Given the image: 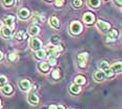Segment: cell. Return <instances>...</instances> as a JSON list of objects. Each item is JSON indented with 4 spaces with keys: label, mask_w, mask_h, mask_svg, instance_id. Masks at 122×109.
Segmentation results:
<instances>
[{
    "label": "cell",
    "mask_w": 122,
    "mask_h": 109,
    "mask_svg": "<svg viewBox=\"0 0 122 109\" xmlns=\"http://www.w3.org/2000/svg\"><path fill=\"white\" fill-rule=\"evenodd\" d=\"M84 27L80 22L78 21H72L70 23V27H69V30H70V33L72 35H78L80 32L82 31Z\"/></svg>",
    "instance_id": "obj_1"
},
{
    "label": "cell",
    "mask_w": 122,
    "mask_h": 109,
    "mask_svg": "<svg viewBox=\"0 0 122 109\" xmlns=\"http://www.w3.org/2000/svg\"><path fill=\"white\" fill-rule=\"evenodd\" d=\"M29 47H30V49L34 50V51H38V50L42 49L43 43H42V41H41L40 38H35V36H31L30 40H29Z\"/></svg>",
    "instance_id": "obj_2"
},
{
    "label": "cell",
    "mask_w": 122,
    "mask_h": 109,
    "mask_svg": "<svg viewBox=\"0 0 122 109\" xmlns=\"http://www.w3.org/2000/svg\"><path fill=\"white\" fill-rule=\"evenodd\" d=\"M87 60H88V53L84 52V53H79L77 55V63H78L79 68H86L87 66Z\"/></svg>",
    "instance_id": "obj_3"
},
{
    "label": "cell",
    "mask_w": 122,
    "mask_h": 109,
    "mask_svg": "<svg viewBox=\"0 0 122 109\" xmlns=\"http://www.w3.org/2000/svg\"><path fill=\"white\" fill-rule=\"evenodd\" d=\"M96 26H97V28H99L101 31H103V32H107L111 29V24L107 23V22L102 21V20L97 21L96 22Z\"/></svg>",
    "instance_id": "obj_4"
},
{
    "label": "cell",
    "mask_w": 122,
    "mask_h": 109,
    "mask_svg": "<svg viewBox=\"0 0 122 109\" xmlns=\"http://www.w3.org/2000/svg\"><path fill=\"white\" fill-rule=\"evenodd\" d=\"M82 20L86 24L90 25V24H93L95 22V16H94L93 13L91 12H88V13H85L84 16H82Z\"/></svg>",
    "instance_id": "obj_5"
},
{
    "label": "cell",
    "mask_w": 122,
    "mask_h": 109,
    "mask_svg": "<svg viewBox=\"0 0 122 109\" xmlns=\"http://www.w3.org/2000/svg\"><path fill=\"white\" fill-rule=\"evenodd\" d=\"M4 23H5V26H7L9 28H10L12 30L15 29V17L12 16V15H9L4 18Z\"/></svg>",
    "instance_id": "obj_6"
},
{
    "label": "cell",
    "mask_w": 122,
    "mask_h": 109,
    "mask_svg": "<svg viewBox=\"0 0 122 109\" xmlns=\"http://www.w3.org/2000/svg\"><path fill=\"white\" fill-rule=\"evenodd\" d=\"M27 101H28V103H30L31 105H38L39 104L40 100H39L37 95L35 94V90H31L28 94V96H27Z\"/></svg>",
    "instance_id": "obj_7"
},
{
    "label": "cell",
    "mask_w": 122,
    "mask_h": 109,
    "mask_svg": "<svg viewBox=\"0 0 122 109\" xmlns=\"http://www.w3.org/2000/svg\"><path fill=\"white\" fill-rule=\"evenodd\" d=\"M19 86H20L21 90L23 91H28L30 88H31V83H30L29 80L27 79H22L19 81Z\"/></svg>",
    "instance_id": "obj_8"
},
{
    "label": "cell",
    "mask_w": 122,
    "mask_h": 109,
    "mask_svg": "<svg viewBox=\"0 0 122 109\" xmlns=\"http://www.w3.org/2000/svg\"><path fill=\"white\" fill-rule=\"evenodd\" d=\"M30 16V12L28 8H25V7H22L19 9L18 12V17L21 19V20H26V19H28Z\"/></svg>",
    "instance_id": "obj_9"
},
{
    "label": "cell",
    "mask_w": 122,
    "mask_h": 109,
    "mask_svg": "<svg viewBox=\"0 0 122 109\" xmlns=\"http://www.w3.org/2000/svg\"><path fill=\"white\" fill-rule=\"evenodd\" d=\"M118 38V30L117 29H110L107 31V42H114Z\"/></svg>",
    "instance_id": "obj_10"
},
{
    "label": "cell",
    "mask_w": 122,
    "mask_h": 109,
    "mask_svg": "<svg viewBox=\"0 0 122 109\" xmlns=\"http://www.w3.org/2000/svg\"><path fill=\"white\" fill-rule=\"evenodd\" d=\"M39 32H40V27H39L37 24H32V25H30V26L28 27V34L30 36L38 35Z\"/></svg>",
    "instance_id": "obj_11"
},
{
    "label": "cell",
    "mask_w": 122,
    "mask_h": 109,
    "mask_svg": "<svg viewBox=\"0 0 122 109\" xmlns=\"http://www.w3.org/2000/svg\"><path fill=\"white\" fill-rule=\"evenodd\" d=\"M13 91H14V87H13V85H10V84H5L3 87H1V93L5 95V96H10V95H12L13 94Z\"/></svg>",
    "instance_id": "obj_12"
},
{
    "label": "cell",
    "mask_w": 122,
    "mask_h": 109,
    "mask_svg": "<svg viewBox=\"0 0 122 109\" xmlns=\"http://www.w3.org/2000/svg\"><path fill=\"white\" fill-rule=\"evenodd\" d=\"M110 68L112 69V71L115 73V74H120L122 71V63L121 61H118V62L113 63L112 66H110Z\"/></svg>",
    "instance_id": "obj_13"
},
{
    "label": "cell",
    "mask_w": 122,
    "mask_h": 109,
    "mask_svg": "<svg viewBox=\"0 0 122 109\" xmlns=\"http://www.w3.org/2000/svg\"><path fill=\"white\" fill-rule=\"evenodd\" d=\"M93 78L95 79V81H97V82H102V81L105 79V76H104V74L102 71H96L93 74Z\"/></svg>",
    "instance_id": "obj_14"
},
{
    "label": "cell",
    "mask_w": 122,
    "mask_h": 109,
    "mask_svg": "<svg viewBox=\"0 0 122 109\" xmlns=\"http://www.w3.org/2000/svg\"><path fill=\"white\" fill-rule=\"evenodd\" d=\"M1 34H2V36H3V38H10V36H12V34H13V30L10 29V28H9L7 26H3V27L1 28Z\"/></svg>",
    "instance_id": "obj_15"
},
{
    "label": "cell",
    "mask_w": 122,
    "mask_h": 109,
    "mask_svg": "<svg viewBox=\"0 0 122 109\" xmlns=\"http://www.w3.org/2000/svg\"><path fill=\"white\" fill-rule=\"evenodd\" d=\"M49 23H50V26L54 29H59L60 28V20L56 18V17H51L50 20H49Z\"/></svg>",
    "instance_id": "obj_16"
},
{
    "label": "cell",
    "mask_w": 122,
    "mask_h": 109,
    "mask_svg": "<svg viewBox=\"0 0 122 109\" xmlns=\"http://www.w3.org/2000/svg\"><path fill=\"white\" fill-rule=\"evenodd\" d=\"M86 81H87V80H86L85 76H82V75H78V76H76L75 79H74V83L81 86V85L86 84Z\"/></svg>",
    "instance_id": "obj_17"
},
{
    "label": "cell",
    "mask_w": 122,
    "mask_h": 109,
    "mask_svg": "<svg viewBox=\"0 0 122 109\" xmlns=\"http://www.w3.org/2000/svg\"><path fill=\"white\" fill-rule=\"evenodd\" d=\"M70 93L71 94H73V95H77V94H79L80 93V90H81V87H80V85H78V84H72L71 86H70Z\"/></svg>",
    "instance_id": "obj_18"
},
{
    "label": "cell",
    "mask_w": 122,
    "mask_h": 109,
    "mask_svg": "<svg viewBox=\"0 0 122 109\" xmlns=\"http://www.w3.org/2000/svg\"><path fill=\"white\" fill-rule=\"evenodd\" d=\"M50 66H49V63L47 62V61H45V62H41L40 65H39V68H40V70L42 71L43 73H47L49 72V70H50Z\"/></svg>",
    "instance_id": "obj_19"
},
{
    "label": "cell",
    "mask_w": 122,
    "mask_h": 109,
    "mask_svg": "<svg viewBox=\"0 0 122 109\" xmlns=\"http://www.w3.org/2000/svg\"><path fill=\"white\" fill-rule=\"evenodd\" d=\"M15 38H17L18 41H23V40H25V38H27V33L24 31V30H20V31H18L17 33H16Z\"/></svg>",
    "instance_id": "obj_20"
},
{
    "label": "cell",
    "mask_w": 122,
    "mask_h": 109,
    "mask_svg": "<svg viewBox=\"0 0 122 109\" xmlns=\"http://www.w3.org/2000/svg\"><path fill=\"white\" fill-rule=\"evenodd\" d=\"M88 4L89 6L93 8H98L101 5V1L100 0H88Z\"/></svg>",
    "instance_id": "obj_21"
},
{
    "label": "cell",
    "mask_w": 122,
    "mask_h": 109,
    "mask_svg": "<svg viewBox=\"0 0 122 109\" xmlns=\"http://www.w3.org/2000/svg\"><path fill=\"white\" fill-rule=\"evenodd\" d=\"M45 56H46V51L44 49H40L38 51H36V57L38 59H43Z\"/></svg>",
    "instance_id": "obj_22"
},
{
    "label": "cell",
    "mask_w": 122,
    "mask_h": 109,
    "mask_svg": "<svg viewBox=\"0 0 122 109\" xmlns=\"http://www.w3.org/2000/svg\"><path fill=\"white\" fill-rule=\"evenodd\" d=\"M51 77L53 78L54 80H59L60 78H61V72H60V70L59 69H54L53 71H52V73H51Z\"/></svg>",
    "instance_id": "obj_23"
},
{
    "label": "cell",
    "mask_w": 122,
    "mask_h": 109,
    "mask_svg": "<svg viewBox=\"0 0 122 109\" xmlns=\"http://www.w3.org/2000/svg\"><path fill=\"white\" fill-rule=\"evenodd\" d=\"M102 72H103L104 76H105V77H107V78H112V77H114V75H115V73L112 71V69H111V68L105 69V70H103Z\"/></svg>",
    "instance_id": "obj_24"
},
{
    "label": "cell",
    "mask_w": 122,
    "mask_h": 109,
    "mask_svg": "<svg viewBox=\"0 0 122 109\" xmlns=\"http://www.w3.org/2000/svg\"><path fill=\"white\" fill-rule=\"evenodd\" d=\"M60 36L59 35H52L50 38V44L53 45V46H55V45H59L60 44Z\"/></svg>",
    "instance_id": "obj_25"
},
{
    "label": "cell",
    "mask_w": 122,
    "mask_h": 109,
    "mask_svg": "<svg viewBox=\"0 0 122 109\" xmlns=\"http://www.w3.org/2000/svg\"><path fill=\"white\" fill-rule=\"evenodd\" d=\"M7 59H9L10 62H16V60L18 59V54L17 53H15V52L10 53L9 56H7Z\"/></svg>",
    "instance_id": "obj_26"
},
{
    "label": "cell",
    "mask_w": 122,
    "mask_h": 109,
    "mask_svg": "<svg viewBox=\"0 0 122 109\" xmlns=\"http://www.w3.org/2000/svg\"><path fill=\"white\" fill-rule=\"evenodd\" d=\"M107 68H110V63L107 62V61H105V60H102L101 62L99 63V69H100L101 71H103V70L107 69Z\"/></svg>",
    "instance_id": "obj_27"
},
{
    "label": "cell",
    "mask_w": 122,
    "mask_h": 109,
    "mask_svg": "<svg viewBox=\"0 0 122 109\" xmlns=\"http://www.w3.org/2000/svg\"><path fill=\"white\" fill-rule=\"evenodd\" d=\"M5 84H7V78L3 76V75H1V76H0V88L3 87Z\"/></svg>",
    "instance_id": "obj_28"
},
{
    "label": "cell",
    "mask_w": 122,
    "mask_h": 109,
    "mask_svg": "<svg viewBox=\"0 0 122 109\" xmlns=\"http://www.w3.org/2000/svg\"><path fill=\"white\" fill-rule=\"evenodd\" d=\"M47 62L49 63V66H55L56 65V58L53 57V56H48Z\"/></svg>",
    "instance_id": "obj_29"
},
{
    "label": "cell",
    "mask_w": 122,
    "mask_h": 109,
    "mask_svg": "<svg viewBox=\"0 0 122 109\" xmlns=\"http://www.w3.org/2000/svg\"><path fill=\"white\" fill-rule=\"evenodd\" d=\"M73 6L74 7H76V8H78V7H80L82 5V0H73Z\"/></svg>",
    "instance_id": "obj_30"
},
{
    "label": "cell",
    "mask_w": 122,
    "mask_h": 109,
    "mask_svg": "<svg viewBox=\"0 0 122 109\" xmlns=\"http://www.w3.org/2000/svg\"><path fill=\"white\" fill-rule=\"evenodd\" d=\"M2 2L5 6H12L14 4V0H2Z\"/></svg>",
    "instance_id": "obj_31"
},
{
    "label": "cell",
    "mask_w": 122,
    "mask_h": 109,
    "mask_svg": "<svg viewBox=\"0 0 122 109\" xmlns=\"http://www.w3.org/2000/svg\"><path fill=\"white\" fill-rule=\"evenodd\" d=\"M64 3H65V0H55V5L59 6V7L63 6Z\"/></svg>",
    "instance_id": "obj_32"
},
{
    "label": "cell",
    "mask_w": 122,
    "mask_h": 109,
    "mask_svg": "<svg viewBox=\"0 0 122 109\" xmlns=\"http://www.w3.org/2000/svg\"><path fill=\"white\" fill-rule=\"evenodd\" d=\"M115 1V3L118 5V6H121L122 5V0H114Z\"/></svg>",
    "instance_id": "obj_33"
},
{
    "label": "cell",
    "mask_w": 122,
    "mask_h": 109,
    "mask_svg": "<svg viewBox=\"0 0 122 109\" xmlns=\"http://www.w3.org/2000/svg\"><path fill=\"white\" fill-rule=\"evenodd\" d=\"M56 108L57 109H66V107H65V106H64V105H56Z\"/></svg>",
    "instance_id": "obj_34"
},
{
    "label": "cell",
    "mask_w": 122,
    "mask_h": 109,
    "mask_svg": "<svg viewBox=\"0 0 122 109\" xmlns=\"http://www.w3.org/2000/svg\"><path fill=\"white\" fill-rule=\"evenodd\" d=\"M48 109H57L56 108V105H54V104H52V105H50L48 107Z\"/></svg>",
    "instance_id": "obj_35"
},
{
    "label": "cell",
    "mask_w": 122,
    "mask_h": 109,
    "mask_svg": "<svg viewBox=\"0 0 122 109\" xmlns=\"http://www.w3.org/2000/svg\"><path fill=\"white\" fill-rule=\"evenodd\" d=\"M3 56H4V55H3V53H2L1 51H0V61H1L2 59H3Z\"/></svg>",
    "instance_id": "obj_36"
},
{
    "label": "cell",
    "mask_w": 122,
    "mask_h": 109,
    "mask_svg": "<svg viewBox=\"0 0 122 109\" xmlns=\"http://www.w3.org/2000/svg\"><path fill=\"white\" fill-rule=\"evenodd\" d=\"M1 107H2V104H1V100H0V109H1Z\"/></svg>",
    "instance_id": "obj_37"
},
{
    "label": "cell",
    "mask_w": 122,
    "mask_h": 109,
    "mask_svg": "<svg viewBox=\"0 0 122 109\" xmlns=\"http://www.w3.org/2000/svg\"><path fill=\"white\" fill-rule=\"evenodd\" d=\"M47 1H52V0H47Z\"/></svg>",
    "instance_id": "obj_38"
},
{
    "label": "cell",
    "mask_w": 122,
    "mask_h": 109,
    "mask_svg": "<svg viewBox=\"0 0 122 109\" xmlns=\"http://www.w3.org/2000/svg\"><path fill=\"white\" fill-rule=\"evenodd\" d=\"M71 109H74V108H71Z\"/></svg>",
    "instance_id": "obj_39"
}]
</instances>
